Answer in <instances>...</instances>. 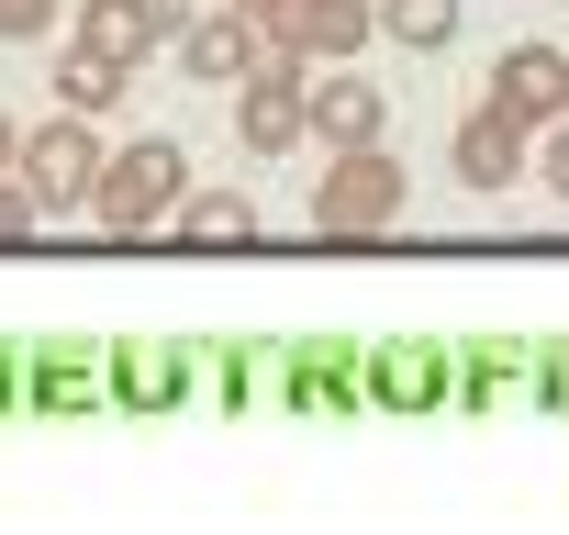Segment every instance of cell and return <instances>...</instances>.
Instances as JSON below:
<instances>
[{"label":"cell","instance_id":"cell-13","mask_svg":"<svg viewBox=\"0 0 569 535\" xmlns=\"http://www.w3.org/2000/svg\"><path fill=\"white\" fill-rule=\"evenodd\" d=\"M380 34L413 46V57H436V46L458 34V0H380Z\"/></svg>","mask_w":569,"mask_h":535},{"label":"cell","instance_id":"cell-2","mask_svg":"<svg viewBox=\"0 0 569 535\" xmlns=\"http://www.w3.org/2000/svg\"><path fill=\"white\" fill-rule=\"evenodd\" d=\"M179 190H190V157H179V134H134L123 157H101V223L112 234H146V223H168L179 212Z\"/></svg>","mask_w":569,"mask_h":535},{"label":"cell","instance_id":"cell-6","mask_svg":"<svg viewBox=\"0 0 569 535\" xmlns=\"http://www.w3.org/2000/svg\"><path fill=\"white\" fill-rule=\"evenodd\" d=\"M302 134H325L336 157H347V145H391L380 79H313V90H302Z\"/></svg>","mask_w":569,"mask_h":535},{"label":"cell","instance_id":"cell-12","mask_svg":"<svg viewBox=\"0 0 569 535\" xmlns=\"http://www.w3.org/2000/svg\"><path fill=\"white\" fill-rule=\"evenodd\" d=\"M123 79H134V68H112V57H90V46H68V57H57V101H68V112L123 101Z\"/></svg>","mask_w":569,"mask_h":535},{"label":"cell","instance_id":"cell-15","mask_svg":"<svg viewBox=\"0 0 569 535\" xmlns=\"http://www.w3.org/2000/svg\"><path fill=\"white\" fill-rule=\"evenodd\" d=\"M234 12H246L268 46H291V12H302V0H234Z\"/></svg>","mask_w":569,"mask_h":535},{"label":"cell","instance_id":"cell-9","mask_svg":"<svg viewBox=\"0 0 569 535\" xmlns=\"http://www.w3.org/2000/svg\"><path fill=\"white\" fill-rule=\"evenodd\" d=\"M79 46L112 57V68H134V57L168 46V23H157V0H79Z\"/></svg>","mask_w":569,"mask_h":535},{"label":"cell","instance_id":"cell-14","mask_svg":"<svg viewBox=\"0 0 569 535\" xmlns=\"http://www.w3.org/2000/svg\"><path fill=\"white\" fill-rule=\"evenodd\" d=\"M57 23V0H0V46H34Z\"/></svg>","mask_w":569,"mask_h":535},{"label":"cell","instance_id":"cell-16","mask_svg":"<svg viewBox=\"0 0 569 535\" xmlns=\"http://www.w3.org/2000/svg\"><path fill=\"white\" fill-rule=\"evenodd\" d=\"M34 223V201H23V179H0V234H23Z\"/></svg>","mask_w":569,"mask_h":535},{"label":"cell","instance_id":"cell-10","mask_svg":"<svg viewBox=\"0 0 569 535\" xmlns=\"http://www.w3.org/2000/svg\"><path fill=\"white\" fill-rule=\"evenodd\" d=\"M369 34H380V0H302L279 57H358Z\"/></svg>","mask_w":569,"mask_h":535},{"label":"cell","instance_id":"cell-18","mask_svg":"<svg viewBox=\"0 0 569 535\" xmlns=\"http://www.w3.org/2000/svg\"><path fill=\"white\" fill-rule=\"evenodd\" d=\"M201 12H212V0H157V23H168V34H179V23H201Z\"/></svg>","mask_w":569,"mask_h":535},{"label":"cell","instance_id":"cell-17","mask_svg":"<svg viewBox=\"0 0 569 535\" xmlns=\"http://www.w3.org/2000/svg\"><path fill=\"white\" fill-rule=\"evenodd\" d=\"M536 168H547V179H558V201H569V123L547 134V157H536Z\"/></svg>","mask_w":569,"mask_h":535},{"label":"cell","instance_id":"cell-4","mask_svg":"<svg viewBox=\"0 0 569 535\" xmlns=\"http://www.w3.org/2000/svg\"><path fill=\"white\" fill-rule=\"evenodd\" d=\"M234 134H246V157H291V134H302V57L268 46L234 79Z\"/></svg>","mask_w":569,"mask_h":535},{"label":"cell","instance_id":"cell-11","mask_svg":"<svg viewBox=\"0 0 569 535\" xmlns=\"http://www.w3.org/2000/svg\"><path fill=\"white\" fill-rule=\"evenodd\" d=\"M168 223H179L190 245H246V234H257V201H246V190H179Z\"/></svg>","mask_w":569,"mask_h":535},{"label":"cell","instance_id":"cell-3","mask_svg":"<svg viewBox=\"0 0 569 535\" xmlns=\"http://www.w3.org/2000/svg\"><path fill=\"white\" fill-rule=\"evenodd\" d=\"M313 223H325V234H380V223H402V168H391V145H347V157L313 179Z\"/></svg>","mask_w":569,"mask_h":535},{"label":"cell","instance_id":"cell-19","mask_svg":"<svg viewBox=\"0 0 569 535\" xmlns=\"http://www.w3.org/2000/svg\"><path fill=\"white\" fill-rule=\"evenodd\" d=\"M12 157H23V134H12V112H0V179H12Z\"/></svg>","mask_w":569,"mask_h":535},{"label":"cell","instance_id":"cell-1","mask_svg":"<svg viewBox=\"0 0 569 535\" xmlns=\"http://www.w3.org/2000/svg\"><path fill=\"white\" fill-rule=\"evenodd\" d=\"M12 179H23V201H34V212H90V201H101V134H90V112L34 123V134H23V157H12Z\"/></svg>","mask_w":569,"mask_h":535},{"label":"cell","instance_id":"cell-8","mask_svg":"<svg viewBox=\"0 0 569 535\" xmlns=\"http://www.w3.org/2000/svg\"><path fill=\"white\" fill-rule=\"evenodd\" d=\"M447 157H458V190H480V201H491V190H513V179H525V123L480 101V112H458V145H447Z\"/></svg>","mask_w":569,"mask_h":535},{"label":"cell","instance_id":"cell-5","mask_svg":"<svg viewBox=\"0 0 569 535\" xmlns=\"http://www.w3.org/2000/svg\"><path fill=\"white\" fill-rule=\"evenodd\" d=\"M491 112H513L525 134H547V123L569 112V57H558V46H502V68H491Z\"/></svg>","mask_w":569,"mask_h":535},{"label":"cell","instance_id":"cell-7","mask_svg":"<svg viewBox=\"0 0 569 535\" xmlns=\"http://www.w3.org/2000/svg\"><path fill=\"white\" fill-rule=\"evenodd\" d=\"M168 46H179V79H246V68L268 57V34L234 12V0H212V12H201V23H179Z\"/></svg>","mask_w":569,"mask_h":535}]
</instances>
